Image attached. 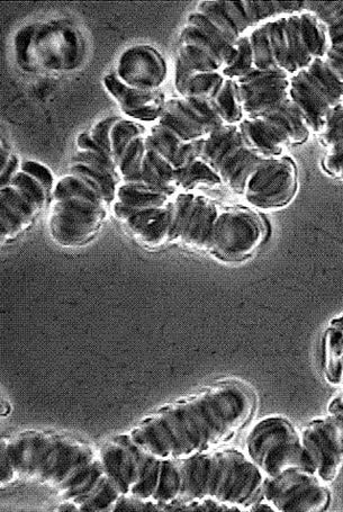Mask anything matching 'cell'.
Segmentation results:
<instances>
[{"label": "cell", "mask_w": 343, "mask_h": 512, "mask_svg": "<svg viewBox=\"0 0 343 512\" xmlns=\"http://www.w3.org/2000/svg\"><path fill=\"white\" fill-rule=\"evenodd\" d=\"M38 482L76 511H113L121 493L101 453L59 431L29 429L2 439V484Z\"/></svg>", "instance_id": "obj_1"}, {"label": "cell", "mask_w": 343, "mask_h": 512, "mask_svg": "<svg viewBox=\"0 0 343 512\" xmlns=\"http://www.w3.org/2000/svg\"><path fill=\"white\" fill-rule=\"evenodd\" d=\"M256 403L246 385L216 383L164 404L129 434L152 455L182 460L227 443L254 416Z\"/></svg>", "instance_id": "obj_2"}, {"label": "cell", "mask_w": 343, "mask_h": 512, "mask_svg": "<svg viewBox=\"0 0 343 512\" xmlns=\"http://www.w3.org/2000/svg\"><path fill=\"white\" fill-rule=\"evenodd\" d=\"M234 82L243 114L239 127L256 154L283 156L308 140L310 132L291 100L290 75L255 69Z\"/></svg>", "instance_id": "obj_3"}, {"label": "cell", "mask_w": 343, "mask_h": 512, "mask_svg": "<svg viewBox=\"0 0 343 512\" xmlns=\"http://www.w3.org/2000/svg\"><path fill=\"white\" fill-rule=\"evenodd\" d=\"M247 35L256 69L290 76L324 59L329 47L326 25L304 5L260 22Z\"/></svg>", "instance_id": "obj_4"}, {"label": "cell", "mask_w": 343, "mask_h": 512, "mask_svg": "<svg viewBox=\"0 0 343 512\" xmlns=\"http://www.w3.org/2000/svg\"><path fill=\"white\" fill-rule=\"evenodd\" d=\"M13 50L17 66L27 73L68 74L83 65L86 43L74 23L50 20L18 30Z\"/></svg>", "instance_id": "obj_5"}, {"label": "cell", "mask_w": 343, "mask_h": 512, "mask_svg": "<svg viewBox=\"0 0 343 512\" xmlns=\"http://www.w3.org/2000/svg\"><path fill=\"white\" fill-rule=\"evenodd\" d=\"M246 454L266 476H276L295 467L314 472L301 430L282 416H269L256 422L247 435Z\"/></svg>", "instance_id": "obj_6"}, {"label": "cell", "mask_w": 343, "mask_h": 512, "mask_svg": "<svg viewBox=\"0 0 343 512\" xmlns=\"http://www.w3.org/2000/svg\"><path fill=\"white\" fill-rule=\"evenodd\" d=\"M290 96L310 134L318 137L330 113L343 101V82L319 59L290 76Z\"/></svg>", "instance_id": "obj_7"}, {"label": "cell", "mask_w": 343, "mask_h": 512, "mask_svg": "<svg viewBox=\"0 0 343 512\" xmlns=\"http://www.w3.org/2000/svg\"><path fill=\"white\" fill-rule=\"evenodd\" d=\"M200 157L218 174L221 184L243 195L248 178L265 158L243 137L239 124H223L201 142Z\"/></svg>", "instance_id": "obj_8"}, {"label": "cell", "mask_w": 343, "mask_h": 512, "mask_svg": "<svg viewBox=\"0 0 343 512\" xmlns=\"http://www.w3.org/2000/svg\"><path fill=\"white\" fill-rule=\"evenodd\" d=\"M268 230L264 218L255 211L246 208L220 211L207 251L223 262H242L264 244Z\"/></svg>", "instance_id": "obj_9"}, {"label": "cell", "mask_w": 343, "mask_h": 512, "mask_svg": "<svg viewBox=\"0 0 343 512\" xmlns=\"http://www.w3.org/2000/svg\"><path fill=\"white\" fill-rule=\"evenodd\" d=\"M264 498L278 512H322L328 510L331 493L328 484L309 470H287L276 476H266Z\"/></svg>", "instance_id": "obj_10"}, {"label": "cell", "mask_w": 343, "mask_h": 512, "mask_svg": "<svg viewBox=\"0 0 343 512\" xmlns=\"http://www.w3.org/2000/svg\"><path fill=\"white\" fill-rule=\"evenodd\" d=\"M299 188V174L290 157L265 158L248 178L243 197L259 211H272L290 204Z\"/></svg>", "instance_id": "obj_11"}, {"label": "cell", "mask_w": 343, "mask_h": 512, "mask_svg": "<svg viewBox=\"0 0 343 512\" xmlns=\"http://www.w3.org/2000/svg\"><path fill=\"white\" fill-rule=\"evenodd\" d=\"M107 204L74 199L52 200L48 228L51 238L62 247L88 244L101 231Z\"/></svg>", "instance_id": "obj_12"}, {"label": "cell", "mask_w": 343, "mask_h": 512, "mask_svg": "<svg viewBox=\"0 0 343 512\" xmlns=\"http://www.w3.org/2000/svg\"><path fill=\"white\" fill-rule=\"evenodd\" d=\"M220 210L209 197L178 193L173 200L169 244L207 251Z\"/></svg>", "instance_id": "obj_13"}, {"label": "cell", "mask_w": 343, "mask_h": 512, "mask_svg": "<svg viewBox=\"0 0 343 512\" xmlns=\"http://www.w3.org/2000/svg\"><path fill=\"white\" fill-rule=\"evenodd\" d=\"M302 442L314 473L330 484L343 467V426L340 418H314L301 428Z\"/></svg>", "instance_id": "obj_14"}, {"label": "cell", "mask_w": 343, "mask_h": 512, "mask_svg": "<svg viewBox=\"0 0 343 512\" xmlns=\"http://www.w3.org/2000/svg\"><path fill=\"white\" fill-rule=\"evenodd\" d=\"M114 74L126 86L156 92L166 83L168 66L158 49L148 44H135L121 53Z\"/></svg>", "instance_id": "obj_15"}, {"label": "cell", "mask_w": 343, "mask_h": 512, "mask_svg": "<svg viewBox=\"0 0 343 512\" xmlns=\"http://www.w3.org/2000/svg\"><path fill=\"white\" fill-rule=\"evenodd\" d=\"M115 218L129 235L148 248H160L169 244L173 202L162 208L126 211L113 206Z\"/></svg>", "instance_id": "obj_16"}, {"label": "cell", "mask_w": 343, "mask_h": 512, "mask_svg": "<svg viewBox=\"0 0 343 512\" xmlns=\"http://www.w3.org/2000/svg\"><path fill=\"white\" fill-rule=\"evenodd\" d=\"M103 86L123 114L132 121L156 123L164 113L167 100L162 91H139L124 85L114 73L103 78Z\"/></svg>", "instance_id": "obj_17"}, {"label": "cell", "mask_w": 343, "mask_h": 512, "mask_svg": "<svg viewBox=\"0 0 343 512\" xmlns=\"http://www.w3.org/2000/svg\"><path fill=\"white\" fill-rule=\"evenodd\" d=\"M324 379L337 389L329 404V415L343 418V313L332 319L322 345Z\"/></svg>", "instance_id": "obj_18"}, {"label": "cell", "mask_w": 343, "mask_h": 512, "mask_svg": "<svg viewBox=\"0 0 343 512\" xmlns=\"http://www.w3.org/2000/svg\"><path fill=\"white\" fill-rule=\"evenodd\" d=\"M42 211L12 185L2 187V244L13 241L32 227Z\"/></svg>", "instance_id": "obj_19"}, {"label": "cell", "mask_w": 343, "mask_h": 512, "mask_svg": "<svg viewBox=\"0 0 343 512\" xmlns=\"http://www.w3.org/2000/svg\"><path fill=\"white\" fill-rule=\"evenodd\" d=\"M303 5L326 25L329 47L324 61L343 82V0L338 2L304 0Z\"/></svg>", "instance_id": "obj_20"}, {"label": "cell", "mask_w": 343, "mask_h": 512, "mask_svg": "<svg viewBox=\"0 0 343 512\" xmlns=\"http://www.w3.org/2000/svg\"><path fill=\"white\" fill-rule=\"evenodd\" d=\"M158 123L186 142H200L214 131L192 109L183 96L169 98Z\"/></svg>", "instance_id": "obj_21"}, {"label": "cell", "mask_w": 343, "mask_h": 512, "mask_svg": "<svg viewBox=\"0 0 343 512\" xmlns=\"http://www.w3.org/2000/svg\"><path fill=\"white\" fill-rule=\"evenodd\" d=\"M147 145L175 169L185 167L200 155V142H186L176 133L156 122L147 131Z\"/></svg>", "instance_id": "obj_22"}, {"label": "cell", "mask_w": 343, "mask_h": 512, "mask_svg": "<svg viewBox=\"0 0 343 512\" xmlns=\"http://www.w3.org/2000/svg\"><path fill=\"white\" fill-rule=\"evenodd\" d=\"M173 194L143 183H122L113 206L126 211L162 208L173 202Z\"/></svg>", "instance_id": "obj_23"}, {"label": "cell", "mask_w": 343, "mask_h": 512, "mask_svg": "<svg viewBox=\"0 0 343 512\" xmlns=\"http://www.w3.org/2000/svg\"><path fill=\"white\" fill-rule=\"evenodd\" d=\"M175 172L176 169L167 160L147 145L141 169V183L175 195L178 193Z\"/></svg>", "instance_id": "obj_24"}, {"label": "cell", "mask_w": 343, "mask_h": 512, "mask_svg": "<svg viewBox=\"0 0 343 512\" xmlns=\"http://www.w3.org/2000/svg\"><path fill=\"white\" fill-rule=\"evenodd\" d=\"M221 181L215 170L197 157L185 167L176 169L175 186L177 192L189 193L198 187L221 186Z\"/></svg>", "instance_id": "obj_25"}, {"label": "cell", "mask_w": 343, "mask_h": 512, "mask_svg": "<svg viewBox=\"0 0 343 512\" xmlns=\"http://www.w3.org/2000/svg\"><path fill=\"white\" fill-rule=\"evenodd\" d=\"M69 197L108 205L102 191L95 183L83 176L70 173L56 181L52 191V200L69 199Z\"/></svg>", "instance_id": "obj_26"}, {"label": "cell", "mask_w": 343, "mask_h": 512, "mask_svg": "<svg viewBox=\"0 0 343 512\" xmlns=\"http://www.w3.org/2000/svg\"><path fill=\"white\" fill-rule=\"evenodd\" d=\"M211 103L223 124H240L243 120L237 85L234 80L225 78L220 91L212 98Z\"/></svg>", "instance_id": "obj_27"}, {"label": "cell", "mask_w": 343, "mask_h": 512, "mask_svg": "<svg viewBox=\"0 0 343 512\" xmlns=\"http://www.w3.org/2000/svg\"><path fill=\"white\" fill-rule=\"evenodd\" d=\"M176 59L193 74L218 73V71L221 73L222 70L219 59L194 43L179 42Z\"/></svg>", "instance_id": "obj_28"}, {"label": "cell", "mask_w": 343, "mask_h": 512, "mask_svg": "<svg viewBox=\"0 0 343 512\" xmlns=\"http://www.w3.org/2000/svg\"><path fill=\"white\" fill-rule=\"evenodd\" d=\"M147 151L146 136L134 139L117 160L122 183H141V169Z\"/></svg>", "instance_id": "obj_29"}, {"label": "cell", "mask_w": 343, "mask_h": 512, "mask_svg": "<svg viewBox=\"0 0 343 512\" xmlns=\"http://www.w3.org/2000/svg\"><path fill=\"white\" fill-rule=\"evenodd\" d=\"M146 134L147 130L139 122L121 118L117 120L111 131V151L115 163L134 139L146 136Z\"/></svg>", "instance_id": "obj_30"}, {"label": "cell", "mask_w": 343, "mask_h": 512, "mask_svg": "<svg viewBox=\"0 0 343 512\" xmlns=\"http://www.w3.org/2000/svg\"><path fill=\"white\" fill-rule=\"evenodd\" d=\"M224 82L225 78L220 71L218 73L193 74L188 80L183 97H197L211 101L218 94Z\"/></svg>", "instance_id": "obj_31"}, {"label": "cell", "mask_w": 343, "mask_h": 512, "mask_svg": "<svg viewBox=\"0 0 343 512\" xmlns=\"http://www.w3.org/2000/svg\"><path fill=\"white\" fill-rule=\"evenodd\" d=\"M318 138L327 154L343 150V101L330 113Z\"/></svg>", "instance_id": "obj_32"}, {"label": "cell", "mask_w": 343, "mask_h": 512, "mask_svg": "<svg viewBox=\"0 0 343 512\" xmlns=\"http://www.w3.org/2000/svg\"><path fill=\"white\" fill-rule=\"evenodd\" d=\"M8 185L14 186L18 192L35 206H38L41 211L45 209V206L50 202V196H52L47 188L30 175L22 172V170L14 176Z\"/></svg>", "instance_id": "obj_33"}, {"label": "cell", "mask_w": 343, "mask_h": 512, "mask_svg": "<svg viewBox=\"0 0 343 512\" xmlns=\"http://www.w3.org/2000/svg\"><path fill=\"white\" fill-rule=\"evenodd\" d=\"M237 46L238 56L236 61L233 62L231 67L221 71L224 78L238 80L246 77L256 69L254 55H252L251 44L247 33L242 35Z\"/></svg>", "instance_id": "obj_34"}, {"label": "cell", "mask_w": 343, "mask_h": 512, "mask_svg": "<svg viewBox=\"0 0 343 512\" xmlns=\"http://www.w3.org/2000/svg\"><path fill=\"white\" fill-rule=\"evenodd\" d=\"M119 119L120 118H117V116H107V118L96 122L92 129L88 131L90 138H92L99 147L111 155V131L113 129V125Z\"/></svg>", "instance_id": "obj_35"}, {"label": "cell", "mask_w": 343, "mask_h": 512, "mask_svg": "<svg viewBox=\"0 0 343 512\" xmlns=\"http://www.w3.org/2000/svg\"><path fill=\"white\" fill-rule=\"evenodd\" d=\"M21 170L25 174L30 175L36 179V181L47 188L48 192L52 195L53 187L54 184H56V181H54L53 174L48 167L38 163V161L26 160L23 161Z\"/></svg>", "instance_id": "obj_36"}, {"label": "cell", "mask_w": 343, "mask_h": 512, "mask_svg": "<svg viewBox=\"0 0 343 512\" xmlns=\"http://www.w3.org/2000/svg\"><path fill=\"white\" fill-rule=\"evenodd\" d=\"M324 172L343 182V150L331 152L322 160Z\"/></svg>", "instance_id": "obj_37"}, {"label": "cell", "mask_w": 343, "mask_h": 512, "mask_svg": "<svg viewBox=\"0 0 343 512\" xmlns=\"http://www.w3.org/2000/svg\"><path fill=\"white\" fill-rule=\"evenodd\" d=\"M22 167V161L20 157L17 155H12L7 160V163L0 167L2 170H0V177H2V187L9 184V182L12 181L14 176L20 172Z\"/></svg>", "instance_id": "obj_38"}, {"label": "cell", "mask_w": 343, "mask_h": 512, "mask_svg": "<svg viewBox=\"0 0 343 512\" xmlns=\"http://www.w3.org/2000/svg\"><path fill=\"white\" fill-rule=\"evenodd\" d=\"M175 68V89L178 96H183L188 80L192 77L193 73L191 70L187 69L178 59H176Z\"/></svg>", "instance_id": "obj_39"}, {"label": "cell", "mask_w": 343, "mask_h": 512, "mask_svg": "<svg viewBox=\"0 0 343 512\" xmlns=\"http://www.w3.org/2000/svg\"><path fill=\"white\" fill-rule=\"evenodd\" d=\"M249 511H255V512H276L277 509L273 505L272 502H269L265 498L259 500L255 503L254 506H252ZM278 512V511H277Z\"/></svg>", "instance_id": "obj_40"}, {"label": "cell", "mask_w": 343, "mask_h": 512, "mask_svg": "<svg viewBox=\"0 0 343 512\" xmlns=\"http://www.w3.org/2000/svg\"><path fill=\"white\" fill-rule=\"evenodd\" d=\"M337 418H338V417H337ZM340 419H341V421H342V426H343V418H340Z\"/></svg>", "instance_id": "obj_41"}]
</instances>
